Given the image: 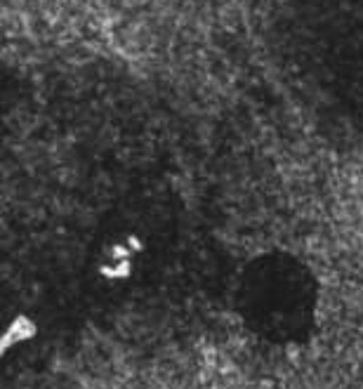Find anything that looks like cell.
<instances>
[{
    "label": "cell",
    "instance_id": "cell-1",
    "mask_svg": "<svg viewBox=\"0 0 363 389\" xmlns=\"http://www.w3.org/2000/svg\"><path fill=\"white\" fill-rule=\"evenodd\" d=\"M36 335V325L29 321L26 316H19V318H14V321L7 325V330H5V335H3V354H5V349H12L14 345H19L21 340H29V338H34Z\"/></svg>",
    "mask_w": 363,
    "mask_h": 389
}]
</instances>
